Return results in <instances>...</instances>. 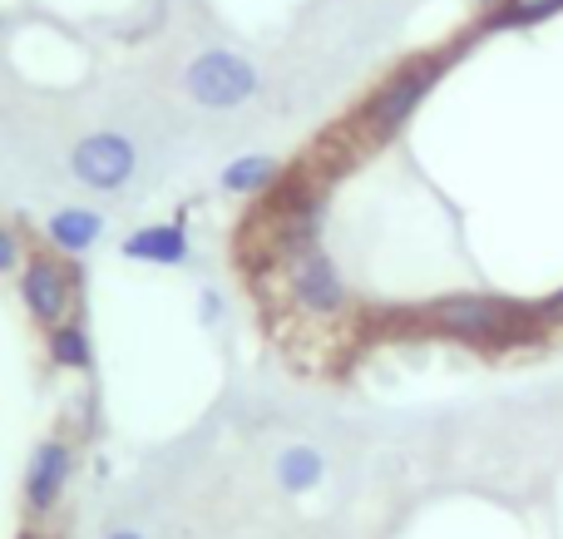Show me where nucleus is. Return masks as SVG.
Segmentation results:
<instances>
[{
    "instance_id": "12",
    "label": "nucleus",
    "mask_w": 563,
    "mask_h": 539,
    "mask_svg": "<svg viewBox=\"0 0 563 539\" xmlns=\"http://www.w3.org/2000/svg\"><path fill=\"white\" fill-rule=\"evenodd\" d=\"M45 352H49V362L65 366V372H89V366H95V342H89V332L79 322L55 327L49 342H45Z\"/></svg>"
},
{
    "instance_id": "9",
    "label": "nucleus",
    "mask_w": 563,
    "mask_h": 539,
    "mask_svg": "<svg viewBox=\"0 0 563 539\" xmlns=\"http://www.w3.org/2000/svg\"><path fill=\"white\" fill-rule=\"evenodd\" d=\"M99 233H104V218H99L95 208H59L45 223V238L55 243V253H65V257L89 253V248L99 243Z\"/></svg>"
},
{
    "instance_id": "7",
    "label": "nucleus",
    "mask_w": 563,
    "mask_h": 539,
    "mask_svg": "<svg viewBox=\"0 0 563 539\" xmlns=\"http://www.w3.org/2000/svg\"><path fill=\"white\" fill-rule=\"evenodd\" d=\"M69 475H75V451H69L65 441H40L35 455H30V471H25V505L35 515H49L59 505V495H65Z\"/></svg>"
},
{
    "instance_id": "6",
    "label": "nucleus",
    "mask_w": 563,
    "mask_h": 539,
    "mask_svg": "<svg viewBox=\"0 0 563 539\" xmlns=\"http://www.w3.org/2000/svg\"><path fill=\"white\" fill-rule=\"evenodd\" d=\"M20 297H25L30 317H35L45 332H55L79 307V277L69 273L59 257H35V263H25V273H20Z\"/></svg>"
},
{
    "instance_id": "5",
    "label": "nucleus",
    "mask_w": 563,
    "mask_h": 539,
    "mask_svg": "<svg viewBox=\"0 0 563 539\" xmlns=\"http://www.w3.org/2000/svg\"><path fill=\"white\" fill-rule=\"evenodd\" d=\"M134 168H139L134 144H129L124 134H114V129H95V134H85L69 148V174L85 188H95V194H119V188H129Z\"/></svg>"
},
{
    "instance_id": "4",
    "label": "nucleus",
    "mask_w": 563,
    "mask_h": 539,
    "mask_svg": "<svg viewBox=\"0 0 563 539\" xmlns=\"http://www.w3.org/2000/svg\"><path fill=\"white\" fill-rule=\"evenodd\" d=\"M277 263H282V277H287L291 302H297L307 317H341L351 307L346 277H341V267L321 253V243L291 248V253H282Z\"/></svg>"
},
{
    "instance_id": "13",
    "label": "nucleus",
    "mask_w": 563,
    "mask_h": 539,
    "mask_svg": "<svg viewBox=\"0 0 563 539\" xmlns=\"http://www.w3.org/2000/svg\"><path fill=\"white\" fill-rule=\"evenodd\" d=\"M559 10H563V0H499L489 25H539V20L559 15Z\"/></svg>"
},
{
    "instance_id": "14",
    "label": "nucleus",
    "mask_w": 563,
    "mask_h": 539,
    "mask_svg": "<svg viewBox=\"0 0 563 539\" xmlns=\"http://www.w3.org/2000/svg\"><path fill=\"white\" fill-rule=\"evenodd\" d=\"M20 267V238L10 228H0V273H15Z\"/></svg>"
},
{
    "instance_id": "11",
    "label": "nucleus",
    "mask_w": 563,
    "mask_h": 539,
    "mask_svg": "<svg viewBox=\"0 0 563 539\" xmlns=\"http://www.w3.org/2000/svg\"><path fill=\"white\" fill-rule=\"evenodd\" d=\"M277 485L287 495H307L321 485V475H327V461H321L317 446H287V451L277 455Z\"/></svg>"
},
{
    "instance_id": "2",
    "label": "nucleus",
    "mask_w": 563,
    "mask_h": 539,
    "mask_svg": "<svg viewBox=\"0 0 563 539\" xmlns=\"http://www.w3.org/2000/svg\"><path fill=\"white\" fill-rule=\"evenodd\" d=\"M440 69H445L440 55H420V59H406L400 69H390V75L371 89L366 105H361V129H366L371 139L400 134V129L410 124V114L426 105V95L440 85Z\"/></svg>"
},
{
    "instance_id": "15",
    "label": "nucleus",
    "mask_w": 563,
    "mask_h": 539,
    "mask_svg": "<svg viewBox=\"0 0 563 539\" xmlns=\"http://www.w3.org/2000/svg\"><path fill=\"white\" fill-rule=\"evenodd\" d=\"M534 312H539V327H563V287H559L554 297H544Z\"/></svg>"
},
{
    "instance_id": "3",
    "label": "nucleus",
    "mask_w": 563,
    "mask_h": 539,
    "mask_svg": "<svg viewBox=\"0 0 563 539\" xmlns=\"http://www.w3.org/2000/svg\"><path fill=\"white\" fill-rule=\"evenodd\" d=\"M184 95L198 109H238L257 95V65L238 50H203L184 69Z\"/></svg>"
},
{
    "instance_id": "16",
    "label": "nucleus",
    "mask_w": 563,
    "mask_h": 539,
    "mask_svg": "<svg viewBox=\"0 0 563 539\" xmlns=\"http://www.w3.org/2000/svg\"><path fill=\"white\" fill-rule=\"evenodd\" d=\"M218 307H223V302H218V293H208V297H203V317H208V322L218 317Z\"/></svg>"
},
{
    "instance_id": "17",
    "label": "nucleus",
    "mask_w": 563,
    "mask_h": 539,
    "mask_svg": "<svg viewBox=\"0 0 563 539\" xmlns=\"http://www.w3.org/2000/svg\"><path fill=\"white\" fill-rule=\"evenodd\" d=\"M109 539H144V535H134V530H114Z\"/></svg>"
},
{
    "instance_id": "1",
    "label": "nucleus",
    "mask_w": 563,
    "mask_h": 539,
    "mask_svg": "<svg viewBox=\"0 0 563 539\" xmlns=\"http://www.w3.org/2000/svg\"><path fill=\"white\" fill-rule=\"evenodd\" d=\"M420 317H426L430 332L455 337V342H470V346H489V352L519 346L539 332L534 307H519V302H509V297H485V293L440 297V302H430Z\"/></svg>"
},
{
    "instance_id": "8",
    "label": "nucleus",
    "mask_w": 563,
    "mask_h": 539,
    "mask_svg": "<svg viewBox=\"0 0 563 539\" xmlns=\"http://www.w3.org/2000/svg\"><path fill=\"white\" fill-rule=\"evenodd\" d=\"M129 263H154V267H184L188 263V228L184 223H148L124 238Z\"/></svg>"
},
{
    "instance_id": "10",
    "label": "nucleus",
    "mask_w": 563,
    "mask_h": 539,
    "mask_svg": "<svg viewBox=\"0 0 563 539\" xmlns=\"http://www.w3.org/2000/svg\"><path fill=\"white\" fill-rule=\"evenodd\" d=\"M218 184H223V194H233V198H263L282 184V164L273 154H243L218 174Z\"/></svg>"
}]
</instances>
